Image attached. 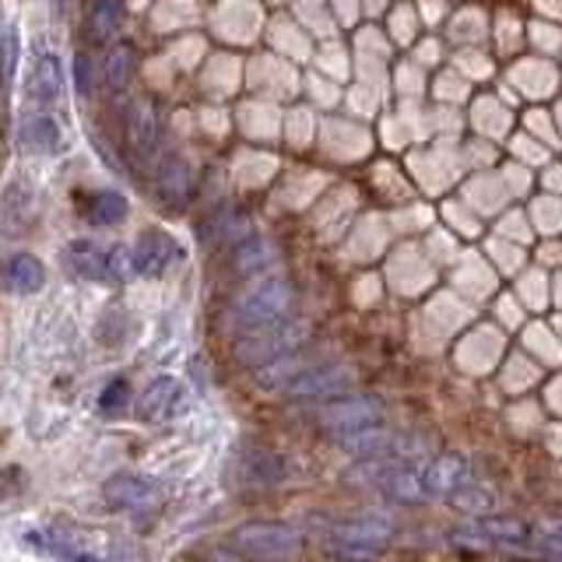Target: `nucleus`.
Instances as JSON below:
<instances>
[{"instance_id":"obj_1","label":"nucleus","mask_w":562,"mask_h":562,"mask_svg":"<svg viewBox=\"0 0 562 562\" xmlns=\"http://www.w3.org/2000/svg\"><path fill=\"white\" fill-rule=\"evenodd\" d=\"M228 552H236L246 562H278L299 552L303 535L289 524H271V520H254L243 524L228 535Z\"/></svg>"},{"instance_id":"obj_2","label":"nucleus","mask_w":562,"mask_h":562,"mask_svg":"<svg viewBox=\"0 0 562 562\" xmlns=\"http://www.w3.org/2000/svg\"><path fill=\"white\" fill-rule=\"evenodd\" d=\"M295 306V289L289 278H263L260 285L246 292L233 310L236 330H263L285 321V313Z\"/></svg>"},{"instance_id":"obj_3","label":"nucleus","mask_w":562,"mask_h":562,"mask_svg":"<svg viewBox=\"0 0 562 562\" xmlns=\"http://www.w3.org/2000/svg\"><path fill=\"white\" fill-rule=\"evenodd\" d=\"M306 338V324H274V327H263L254 330L250 338H243L236 345V359L243 366H263V362H274V359H285L289 351H295Z\"/></svg>"},{"instance_id":"obj_4","label":"nucleus","mask_w":562,"mask_h":562,"mask_svg":"<svg viewBox=\"0 0 562 562\" xmlns=\"http://www.w3.org/2000/svg\"><path fill=\"white\" fill-rule=\"evenodd\" d=\"M386 538H391V520L366 514V517L341 524L338 531H334V538H330V549H334V555H341V559H369V555H376L383 549Z\"/></svg>"},{"instance_id":"obj_5","label":"nucleus","mask_w":562,"mask_h":562,"mask_svg":"<svg viewBox=\"0 0 562 562\" xmlns=\"http://www.w3.org/2000/svg\"><path fill=\"white\" fill-rule=\"evenodd\" d=\"M102 496H105V503L116 506V509L145 514V509H155L158 503H162V488H158L151 479H145V474L120 471V474H113V479L102 485Z\"/></svg>"},{"instance_id":"obj_6","label":"nucleus","mask_w":562,"mask_h":562,"mask_svg":"<svg viewBox=\"0 0 562 562\" xmlns=\"http://www.w3.org/2000/svg\"><path fill=\"white\" fill-rule=\"evenodd\" d=\"M351 380H356V373H351L348 366L341 362H321V366H313L306 369L303 376L292 380L285 391L299 401H306V397H334V394H341L351 386Z\"/></svg>"},{"instance_id":"obj_7","label":"nucleus","mask_w":562,"mask_h":562,"mask_svg":"<svg viewBox=\"0 0 562 562\" xmlns=\"http://www.w3.org/2000/svg\"><path fill=\"white\" fill-rule=\"evenodd\" d=\"M134 271L145 274V278H158L166 274L176 260H180V246H176V239L169 233H162V228H148V233H140L137 246H134Z\"/></svg>"},{"instance_id":"obj_8","label":"nucleus","mask_w":562,"mask_h":562,"mask_svg":"<svg viewBox=\"0 0 562 562\" xmlns=\"http://www.w3.org/2000/svg\"><path fill=\"white\" fill-rule=\"evenodd\" d=\"M383 415V404L376 397H348V401H334L324 412V422L338 432H366L373 429V422Z\"/></svg>"},{"instance_id":"obj_9","label":"nucleus","mask_w":562,"mask_h":562,"mask_svg":"<svg viewBox=\"0 0 562 562\" xmlns=\"http://www.w3.org/2000/svg\"><path fill=\"white\" fill-rule=\"evenodd\" d=\"M123 131H127V145L134 155L148 158L158 145V116L155 105L148 99H134L127 105V116H123Z\"/></svg>"},{"instance_id":"obj_10","label":"nucleus","mask_w":562,"mask_h":562,"mask_svg":"<svg viewBox=\"0 0 562 562\" xmlns=\"http://www.w3.org/2000/svg\"><path fill=\"white\" fill-rule=\"evenodd\" d=\"M190 190H193V172H190V166L183 162L180 155H169L166 162L158 166V172H155V193H158V201H162L166 207H180V204H187Z\"/></svg>"},{"instance_id":"obj_11","label":"nucleus","mask_w":562,"mask_h":562,"mask_svg":"<svg viewBox=\"0 0 562 562\" xmlns=\"http://www.w3.org/2000/svg\"><path fill=\"white\" fill-rule=\"evenodd\" d=\"M468 482V461L457 453L436 457L429 471L422 474V485H426V496H457Z\"/></svg>"},{"instance_id":"obj_12","label":"nucleus","mask_w":562,"mask_h":562,"mask_svg":"<svg viewBox=\"0 0 562 562\" xmlns=\"http://www.w3.org/2000/svg\"><path fill=\"white\" fill-rule=\"evenodd\" d=\"M180 401H183V386L176 380H169V376H158L155 383H148V391L140 394L137 415L145 422H166V418L176 415Z\"/></svg>"},{"instance_id":"obj_13","label":"nucleus","mask_w":562,"mask_h":562,"mask_svg":"<svg viewBox=\"0 0 562 562\" xmlns=\"http://www.w3.org/2000/svg\"><path fill=\"white\" fill-rule=\"evenodd\" d=\"M22 145L29 151H40V155H53V151H60L64 145V131H60V123L53 120L49 113H25L22 116Z\"/></svg>"},{"instance_id":"obj_14","label":"nucleus","mask_w":562,"mask_h":562,"mask_svg":"<svg viewBox=\"0 0 562 562\" xmlns=\"http://www.w3.org/2000/svg\"><path fill=\"white\" fill-rule=\"evenodd\" d=\"M67 268L85 281L110 278V250H99L92 239H75L67 246Z\"/></svg>"},{"instance_id":"obj_15","label":"nucleus","mask_w":562,"mask_h":562,"mask_svg":"<svg viewBox=\"0 0 562 562\" xmlns=\"http://www.w3.org/2000/svg\"><path fill=\"white\" fill-rule=\"evenodd\" d=\"M29 92H32L35 102H43V105L60 99V92H64V70H60L57 53H40V60H35V67H32Z\"/></svg>"},{"instance_id":"obj_16","label":"nucleus","mask_w":562,"mask_h":562,"mask_svg":"<svg viewBox=\"0 0 562 562\" xmlns=\"http://www.w3.org/2000/svg\"><path fill=\"white\" fill-rule=\"evenodd\" d=\"M4 281H8V289L11 292H40L46 285V268H43V260L40 257H32V254H14L8 263H4Z\"/></svg>"},{"instance_id":"obj_17","label":"nucleus","mask_w":562,"mask_h":562,"mask_svg":"<svg viewBox=\"0 0 562 562\" xmlns=\"http://www.w3.org/2000/svg\"><path fill=\"white\" fill-rule=\"evenodd\" d=\"M127 198H123L120 190H99L92 193V198L85 201V218L99 225V228H110V225H120L123 218H127Z\"/></svg>"},{"instance_id":"obj_18","label":"nucleus","mask_w":562,"mask_h":562,"mask_svg":"<svg viewBox=\"0 0 562 562\" xmlns=\"http://www.w3.org/2000/svg\"><path fill=\"white\" fill-rule=\"evenodd\" d=\"M278 260V246L271 239H263V236H250L246 243L236 246V254H233V268L236 274H260L263 268H271V263Z\"/></svg>"},{"instance_id":"obj_19","label":"nucleus","mask_w":562,"mask_h":562,"mask_svg":"<svg viewBox=\"0 0 562 562\" xmlns=\"http://www.w3.org/2000/svg\"><path fill=\"white\" fill-rule=\"evenodd\" d=\"M120 14L123 4L120 0H95L92 11H88V43H110L113 32L120 29Z\"/></svg>"},{"instance_id":"obj_20","label":"nucleus","mask_w":562,"mask_h":562,"mask_svg":"<svg viewBox=\"0 0 562 562\" xmlns=\"http://www.w3.org/2000/svg\"><path fill=\"white\" fill-rule=\"evenodd\" d=\"M380 479H383V488L391 492L394 499H401V503H418V499H426V485H422V479H418L415 471L391 468V471H383Z\"/></svg>"},{"instance_id":"obj_21","label":"nucleus","mask_w":562,"mask_h":562,"mask_svg":"<svg viewBox=\"0 0 562 562\" xmlns=\"http://www.w3.org/2000/svg\"><path fill=\"white\" fill-rule=\"evenodd\" d=\"M281 471H285V468L278 464L274 453L254 450V453L243 457V479L250 482V485H274L281 479Z\"/></svg>"},{"instance_id":"obj_22","label":"nucleus","mask_w":562,"mask_h":562,"mask_svg":"<svg viewBox=\"0 0 562 562\" xmlns=\"http://www.w3.org/2000/svg\"><path fill=\"white\" fill-rule=\"evenodd\" d=\"M134 75V49L127 43H120L110 49V57H105V85L113 88V92H123Z\"/></svg>"},{"instance_id":"obj_23","label":"nucleus","mask_w":562,"mask_h":562,"mask_svg":"<svg viewBox=\"0 0 562 562\" xmlns=\"http://www.w3.org/2000/svg\"><path fill=\"white\" fill-rule=\"evenodd\" d=\"M474 527H479L482 535L503 538V541H524L527 538V527L517 524V520H479Z\"/></svg>"},{"instance_id":"obj_24","label":"nucleus","mask_w":562,"mask_h":562,"mask_svg":"<svg viewBox=\"0 0 562 562\" xmlns=\"http://www.w3.org/2000/svg\"><path fill=\"white\" fill-rule=\"evenodd\" d=\"M127 397H131V391H127V383L123 380H116V383H110L105 391L99 394V408L110 415V412H120L123 404H127Z\"/></svg>"},{"instance_id":"obj_25","label":"nucleus","mask_w":562,"mask_h":562,"mask_svg":"<svg viewBox=\"0 0 562 562\" xmlns=\"http://www.w3.org/2000/svg\"><path fill=\"white\" fill-rule=\"evenodd\" d=\"M75 81L81 95L92 92V57H88V53H78L75 57Z\"/></svg>"},{"instance_id":"obj_26","label":"nucleus","mask_w":562,"mask_h":562,"mask_svg":"<svg viewBox=\"0 0 562 562\" xmlns=\"http://www.w3.org/2000/svg\"><path fill=\"white\" fill-rule=\"evenodd\" d=\"M453 503H457V506H464V509H485V506L492 503V496H488V492H482V488H479V492H471V488L464 485V488L453 496Z\"/></svg>"},{"instance_id":"obj_27","label":"nucleus","mask_w":562,"mask_h":562,"mask_svg":"<svg viewBox=\"0 0 562 562\" xmlns=\"http://www.w3.org/2000/svg\"><path fill=\"white\" fill-rule=\"evenodd\" d=\"M503 321H506V324H520V310L506 303V306H503Z\"/></svg>"},{"instance_id":"obj_28","label":"nucleus","mask_w":562,"mask_h":562,"mask_svg":"<svg viewBox=\"0 0 562 562\" xmlns=\"http://www.w3.org/2000/svg\"><path fill=\"white\" fill-rule=\"evenodd\" d=\"M70 562H102V559H95V555H78V559H70Z\"/></svg>"},{"instance_id":"obj_29","label":"nucleus","mask_w":562,"mask_h":562,"mask_svg":"<svg viewBox=\"0 0 562 562\" xmlns=\"http://www.w3.org/2000/svg\"><path fill=\"white\" fill-rule=\"evenodd\" d=\"M53 8H67V0H53Z\"/></svg>"}]
</instances>
